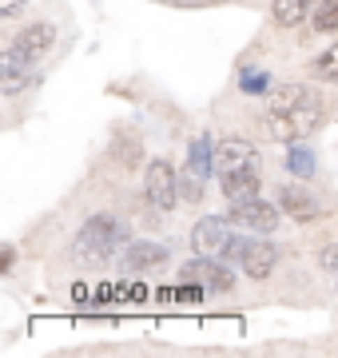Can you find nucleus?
Returning <instances> with one entry per match:
<instances>
[{
	"label": "nucleus",
	"instance_id": "1",
	"mask_svg": "<svg viewBox=\"0 0 338 358\" xmlns=\"http://www.w3.org/2000/svg\"><path fill=\"white\" fill-rule=\"evenodd\" d=\"M124 239H128V231H124V223L116 215H91L80 227L72 251H76L80 263H104L108 255H116L124 247Z\"/></svg>",
	"mask_w": 338,
	"mask_h": 358
},
{
	"label": "nucleus",
	"instance_id": "2",
	"mask_svg": "<svg viewBox=\"0 0 338 358\" xmlns=\"http://www.w3.org/2000/svg\"><path fill=\"white\" fill-rule=\"evenodd\" d=\"M318 120H323V103H318V96L307 88V96L295 100L286 112L267 115V128H271V136L279 143H295V140H302V136H311V131L318 128Z\"/></svg>",
	"mask_w": 338,
	"mask_h": 358
},
{
	"label": "nucleus",
	"instance_id": "3",
	"mask_svg": "<svg viewBox=\"0 0 338 358\" xmlns=\"http://www.w3.org/2000/svg\"><path fill=\"white\" fill-rule=\"evenodd\" d=\"M143 195L156 211H171L175 199H179V176L168 159H152L147 164V176H143Z\"/></svg>",
	"mask_w": 338,
	"mask_h": 358
},
{
	"label": "nucleus",
	"instance_id": "4",
	"mask_svg": "<svg viewBox=\"0 0 338 358\" xmlns=\"http://www.w3.org/2000/svg\"><path fill=\"white\" fill-rule=\"evenodd\" d=\"M227 259H239V267L247 271L251 279H267L279 263V247L267 239H235Z\"/></svg>",
	"mask_w": 338,
	"mask_h": 358
},
{
	"label": "nucleus",
	"instance_id": "5",
	"mask_svg": "<svg viewBox=\"0 0 338 358\" xmlns=\"http://www.w3.org/2000/svg\"><path fill=\"white\" fill-rule=\"evenodd\" d=\"M235 223L231 219H219V215H207L199 219L196 231H191V243H196L199 255H211V259H227V251H231L235 243Z\"/></svg>",
	"mask_w": 338,
	"mask_h": 358
},
{
	"label": "nucleus",
	"instance_id": "6",
	"mask_svg": "<svg viewBox=\"0 0 338 358\" xmlns=\"http://www.w3.org/2000/svg\"><path fill=\"white\" fill-rule=\"evenodd\" d=\"M231 223L247 235H271L279 227V207L267 203V199H243V203H231Z\"/></svg>",
	"mask_w": 338,
	"mask_h": 358
},
{
	"label": "nucleus",
	"instance_id": "7",
	"mask_svg": "<svg viewBox=\"0 0 338 358\" xmlns=\"http://www.w3.org/2000/svg\"><path fill=\"white\" fill-rule=\"evenodd\" d=\"M179 279H183V282H196V287H203V291L215 294V291H231L235 275H231L227 267H223L219 259L199 255V259H191V263H183Z\"/></svg>",
	"mask_w": 338,
	"mask_h": 358
},
{
	"label": "nucleus",
	"instance_id": "8",
	"mask_svg": "<svg viewBox=\"0 0 338 358\" xmlns=\"http://www.w3.org/2000/svg\"><path fill=\"white\" fill-rule=\"evenodd\" d=\"M215 167H219V176H227V171H259L263 155L247 140H223L215 143Z\"/></svg>",
	"mask_w": 338,
	"mask_h": 358
},
{
	"label": "nucleus",
	"instance_id": "9",
	"mask_svg": "<svg viewBox=\"0 0 338 358\" xmlns=\"http://www.w3.org/2000/svg\"><path fill=\"white\" fill-rule=\"evenodd\" d=\"M32 56H28L24 48H4V56H0V92L4 96H16V92L24 88L28 80H32Z\"/></svg>",
	"mask_w": 338,
	"mask_h": 358
},
{
	"label": "nucleus",
	"instance_id": "10",
	"mask_svg": "<svg viewBox=\"0 0 338 358\" xmlns=\"http://www.w3.org/2000/svg\"><path fill=\"white\" fill-rule=\"evenodd\" d=\"M124 263H128L131 271L159 267V263H168V247H163V243H152V239H135V243L124 251Z\"/></svg>",
	"mask_w": 338,
	"mask_h": 358
},
{
	"label": "nucleus",
	"instance_id": "11",
	"mask_svg": "<svg viewBox=\"0 0 338 358\" xmlns=\"http://www.w3.org/2000/svg\"><path fill=\"white\" fill-rule=\"evenodd\" d=\"M223 179V195L231 199V203H243V199H255L259 195V171H227Z\"/></svg>",
	"mask_w": 338,
	"mask_h": 358
},
{
	"label": "nucleus",
	"instance_id": "12",
	"mask_svg": "<svg viewBox=\"0 0 338 358\" xmlns=\"http://www.w3.org/2000/svg\"><path fill=\"white\" fill-rule=\"evenodd\" d=\"M13 44H16V48H24L32 60H40V56H44V52L56 44V28H52V24H28L24 32L13 40Z\"/></svg>",
	"mask_w": 338,
	"mask_h": 358
},
{
	"label": "nucleus",
	"instance_id": "13",
	"mask_svg": "<svg viewBox=\"0 0 338 358\" xmlns=\"http://www.w3.org/2000/svg\"><path fill=\"white\" fill-rule=\"evenodd\" d=\"M279 207H283L286 215H295V219H314L318 211H323L318 199L307 195L302 187H283V192H279Z\"/></svg>",
	"mask_w": 338,
	"mask_h": 358
},
{
	"label": "nucleus",
	"instance_id": "14",
	"mask_svg": "<svg viewBox=\"0 0 338 358\" xmlns=\"http://www.w3.org/2000/svg\"><path fill=\"white\" fill-rule=\"evenodd\" d=\"M314 4H318V0H274L271 16H274V24L295 28V24H302V20H311Z\"/></svg>",
	"mask_w": 338,
	"mask_h": 358
},
{
	"label": "nucleus",
	"instance_id": "15",
	"mask_svg": "<svg viewBox=\"0 0 338 358\" xmlns=\"http://www.w3.org/2000/svg\"><path fill=\"white\" fill-rule=\"evenodd\" d=\"M187 167H191L196 176H203V179L215 171V143H211L207 136H199V140L187 143Z\"/></svg>",
	"mask_w": 338,
	"mask_h": 358
},
{
	"label": "nucleus",
	"instance_id": "16",
	"mask_svg": "<svg viewBox=\"0 0 338 358\" xmlns=\"http://www.w3.org/2000/svg\"><path fill=\"white\" fill-rule=\"evenodd\" d=\"M302 96H307L302 84H279V88H271V92H267V115H271V112H286V108H291L295 100H302Z\"/></svg>",
	"mask_w": 338,
	"mask_h": 358
},
{
	"label": "nucleus",
	"instance_id": "17",
	"mask_svg": "<svg viewBox=\"0 0 338 358\" xmlns=\"http://www.w3.org/2000/svg\"><path fill=\"white\" fill-rule=\"evenodd\" d=\"M286 171H291V176H314V155L307 152V148H302V143H291V148H286Z\"/></svg>",
	"mask_w": 338,
	"mask_h": 358
},
{
	"label": "nucleus",
	"instance_id": "18",
	"mask_svg": "<svg viewBox=\"0 0 338 358\" xmlns=\"http://www.w3.org/2000/svg\"><path fill=\"white\" fill-rule=\"evenodd\" d=\"M311 24L314 32H335L338 28V0H318L311 13Z\"/></svg>",
	"mask_w": 338,
	"mask_h": 358
},
{
	"label": "nucleus",
	"instance_id": "19",
	"mask_svg": "<svg viewBox=\"0 0 338 358\" xmlns=\"http://www.w3.org/2000/svg\"><path fill=\"white\" fill-rule=\"evenodd\" d=\"M314 72L323 80H330V84H338V44H330V48L314 60Z\"/></svg>",
	"mask_w": 338,
	"mask_h": 358
},
{
	"label": "nucleus",
	"instance_id": "20",
	"mask_svg": "<svg viewBox=\"0 0 338 358\" xmlns=\"http://www.w3.org/2000/svg\"><path fill=\"white\" fill-rule=\"evenodd\" d=\"M179 195H183V199H191V203H199V195H203V176H196L191 167H183V176H179Z\"/></svg>",
	"mask_w": 338,
	"mask_h": 358
},
{
	"label": "nucleus",
	"instance_id": "21",
	"mask_svg": "<svg viewBox=\"0 0 338 358\" xmlns=\"http://www.w3.org/2000/svg\"><path fill=\"white\" fill-rule=\"evenodd\" d=\"M267 72H255V68H243V76H239V88L247 92V96H255V92H271V84H267Z\"/></svg>",
	"mask_w": 338,
	"mask_h": 358
},
{
	"label": "nucleus",
	"instance_id": "22",
	"mask_svg": "<svg viewBox=\"0 0 338 358\" xmlns=\"http://www.w3.org/2000/svg\"><path fill=\"white\" fill-rule=\"evenodd\" d=\"M318 263H323V271H335L338 275V243H326L323 251H318Z\"/></svg>",
	"mask_w": 338,
	"mask_h": 358
},
{
	"label": "nucleus",
	"instance_id": "23",
	"mask_svg": "<svg viewBox=\"0 0 338 358\" xmlns=\"http://www.w3.org/2000/svg\"><path fill=\"white\" fill-rule=\"evenodd\" d=\"M24 13V0H0V16L4 20H13V16H20Z\"/></svg>",
	"mask_w": 338,
	"mask_h": 358
},
{
	"label": "nucleus",
	"instance_id": "24",
	"mask_svg": "<svg viewBox=\"0 0 338 358\" xmlns=\"http://www.w3.org/2000/svg\"><path fill=\"white\" fill-rule=\"evenodd\" d=\"M13 247H4V255H0V271H8V267H13Z\"/></svg>",
	"mask_w": 338,
	"mask_h": 358
}]
</instances>
